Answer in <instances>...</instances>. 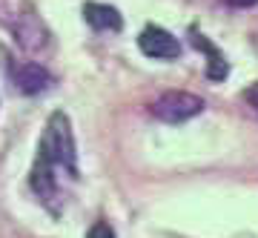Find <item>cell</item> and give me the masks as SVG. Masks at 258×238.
<instances>
[{"mask_svg":"<svg viewBox=\"0 0 258 238\" xmlns=\"http://www.w3.org/2000/svg\"><path fill=\"white\" fill-rule=\"evenodd\" d=\"M86 238H118V235H115V227L109 221H95L89 232H86Z\"/></svg>","mask_w":258,"mask_h":238,"instance_id":"ba28073f","label":"cell"},{"mask_svg":"<svg viewBox=\"0 0 258 238\" xmlns=\"http://www.w3.org/2000/svg\"><path fill=\"white\" fill-rule=\"evenodd\" d=\"M227 6H232V9H249V6H255L258 0H224Z\"/></svg>","mask_w":258,"mask_h":238,"instance_id":"30bf717a","label":"cell"},{"mask_svg":"<svg viewBox=\"0 0 258 238\" xmlns=\"http://www.w3.org/2000/svg\"><path fill=\"white\" fill-rule=\"evenodd\" d=\"M244 101H247L249 109H255V112H258V81H255V83H249L247 89H244Z\"/></svg>","mask_w":258,"mask_h":238,"instance_id":"9c48e42d","label":"cell"},{"mask_svg":"<svg viewBox=\"0 0 258 238\" xmlns=\"http://www.w3.org/2000/svg\"><path fill=\"white\" fill-rule=\"evenodd\" d=\"M60 172L69 175L72 181L81 178L72 118L63 109H55L46 118L43 135L37 141L35 164H32V172H29L32 193L37 195V201L43 204L52 215H60V187H57V175Z\"/></svg>","mask_w":258,"mask_h":238,"instance_id":"6da1fadb","label":"cell"},{"mask_svg":"<svg viewBox=\"0 0 258 238\" xmlns=\"http://www.w3.org/2000/svg\"><path fill=\"white\" fill-rule=\"evenodd\" d=\"M9 78L15 83V89L23 92V95H40V92H46L55 78L49 72L43 64H37V61H20V64H12L9 66Z\"/></svg>","mask_w":258,"mask_h":238,"instance_id":"277c9868","label":"cell"},{"mask_svg":"<svg viewBox=\"0 0 258 238\" xmlns=\"http://www.w3.org/2000/svg\"><path fill=\"white\" fill-rule=\"evenodd\" d=\"M204 109H207V103L201 95L184 89H169L149 103V115L161 124H186V121L198 118Z\"/></svg>","mask_w":258,"mask_h":238,"instance_id":"7a4b0ae2","label":"cell"},{"mask_svg":"<svg viewBox=\"0 0 258 238\" xmlns=\"http://www.w3.org/2000/svg\"><path fill=\"white\" fill-rule=\"evenodd\" d=\"M189 37H192L195 49H201L204 55H207V78H210V81H224V78L230 75V64L224 61L221 49L212 43L210 37H204L198 29H189Z\"/></svg>","mask_w":258,"mask_h":238,"instance_id":"52a82bcc","label":"cell"},{"mask_svg":"<svg viewBox=\"0 0 258 238\" xmlns=\"http://www.w3.org/2000/svg\"><path fill=\"white\" fill-rule=\"evenodd\" d=\"M138 49L147 57H155V61H175V57L181 55V40H178L169 29L149 23V26L141 29Z\"/></svg>","mask_w":258,"mask_h":238,"instance_id":"3957f363","label":"cell"},{"mask_svg":"<svg viewBox=\"0 0 258 238\" xmlns=\"http://www.w3.org/2000/svg\"><path fill=\"white\" fill-rule=\"evenodd\" d=\"M12 35H15V40H18V46L23 49V52H43L49 46V29L46 23L37 18V15H18V20L12 23Z\"/></svg>","mask_w":258,"mask_h":238,"instance_id":"5b68a950","label":"cell"},{"mask_svg":"<svg viewBox=\"0 0 258 238\" xmlns=\"http://www.w3.org/2000/svg\"><path fill=\"white\" fill-rule=\"evenodd\" d=\"M83 20H86V26L95 29V32H120L123 29V18H120V12L109 3H83Z\"/></svg>","mask_w":258,"mask_h":238,"instance_id":"8992f818","label":"cell"}]
</instances>
